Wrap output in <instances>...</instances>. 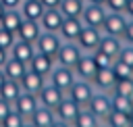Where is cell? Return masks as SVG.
Segmentation results:
<instances>
[{
	"label": "cell",
	"instance_id": "34",
	"mask_svg": "<svg viewBox=\"0 0 133 127\" xmlns=\"http://www.w3.org/2000/svg\"><path fill=\"white\" fill-rule=\"evenodd\" d=\"M15 42H17V33H12V31L0 27V48H4V50L10 52V48H12Z\"/></svg>",
	"mask_w": 133,
	"mask_h": 127
},
{
	"label": "cell",
	"instance_id": "45",
	"mask_svg": "<svg viewBox=\"0 0 133 127\" xmlns=\"http://www.w3.org/2000/svg\"><path fill=\"white\" fill-rule=\"evenodd\" d=\"M85 2H89V4H104L106 0H85Z\"/></svg>",
	"mask_w": 133,
	"mask_h": 127
},
{
	"label": "cell",
	"instance_id": "27",
	"mask_svg": "<svg viewBox=\"0 0 133 127\" xmlns=\"http://www.w3.org/2000/svg\"><path fill=\"white\" fill-rule=\"evenodd\" d=\"M102 121L89 110V108H81L79 110V115L75 117V121H73V127H98Z\"/></svg>",
	"mask_w": 133,
	"mask_h": 127
},
{
	"label": "cell",
	"instance_id": "50",
	"mask_svg": "<svg viewBox=\"0 0 133 127\" xmlns=\"http://www.w3.org/2000/svg\"><path fill=\"white\" fill-rule=\"evenodd\" d=\"M131 127H133V123H131Z\"/></svg>",
	"mask_w": 133,
	"mask_h": 127
},
{
	"label": "cell",
	"instance_id": "5",
	"mask_svg": "<svg viewBox=\"0 0 133 127\" xmlns=\"http://www.w3.org/2000/svg\"><path fill=\"white\" fill-rule=\"evenodd\" d=\"M100 40H102V29H98V27H89V25H83V29H81V33H79V37H77V46L83 50V52H94V50H98V46H100Z\"/></svg>",
	"mask_w": 133,
	"mask_h": 127
},
{
	"label": "cell",
	"instance_id": "1",
	"mask_svg": "<svg viewBox=\"0 0 133 127\" xmlns=\"http://www.w3.org/2000/svg\"><path fill=\"white\" fill-rule=\"evenodd\" d=\"M85 108H89L100 121H104L112 110V92H98L96 90Z\"/></svg>",
	"mask_w": 133,
	"mask_h": 127
},
{
	"label": "cell",
	"instance_id": "18",
	"mask_svg": "<svg viewBox=\"0 0 133 127\" xmlns=\"http://www.w3.org/2000/svg\"><path fill=\"white\" fill-rule=\"evenodd\" d=\"M91 83H94V87L98 92H112V87L116 83V75L112 73V67L110 69H98V73L94 75Z\"/></svg>",
	"mask_w": 133,
	"mask_h": 127
},
{
	"label": "cell",
	"instance_id": "12",
	"mask_svg": "<svg viewBox=\"0 0 133 127\" xmlns=\"http://www.w3.org/2000/svg\"><path fill=\"white\" fill-rule=\"evenodd\" d=\"M79 110H81V106H79L75 100H71L69 96H64V98L60 100V104L54 108V115H56L58 121H64V123H71V125H73V121H75V117L79 115Z\"/></svg>",
	"mask_w": 133,
	"mask_h": 127
},
{
	"label": "cell",
	"instance_id": "25",
	"mask_svg": "<svg viewBox=\"0 0 133 127\" xmlns=\"http://www.w3.org/2000/svg\"><path fill=\"white\" fill-rule=\"evenodd\" d=\"M21 23H23V15H21V10H17V8H6L4 17L0 19V27L8 29V31H12V33L19 31V25H21Z\"/></svg>",
	"mask_w": 133,
	"mask_h": 127
},
{
	"label": "cell",
	"instance_id": "49",
	"mask_svg": "<svg viewBox=\"0 0 133 127\" xmlns=\"http://www.w3.org/2000/svg\"><path fill=\"white\" fill-rule=\"evenodd\" d=\"M98 127H108V125H106V123H104V121H102V123H100V125H98Z\"/></svg>",
	"mask_w": 133,
	"mask_h": 127
},
{
	"label": "cell",
	"instance_id": "48",
	"mask_svg": "<svg viewBox=\"0 0 133 127\" xmlns=\"http://www.w3.org/2000/svg\"><path fill=\"white\" fill-rule=\"evenodd\" d=\"M129 117H131V123H133V108H131V112H129Z\"/></svg>",
	"mask_w": 133,
	"mask_h": 127
},
{
	"label": "cell",
	"instance_id": "23",
	"mask_svg": "<svg viewBox=\"0 0 133 127\" xmlns=\"http://www.w3.org/2000/svg\"><path fill=\"white\" fill-rule=\"evenodd\" d=\"M27 62H23V60H19V58H12V56H8V60L4 62V67H2V71H4V75L8 77V79H21L25 73H27Z\"/></svg>",
	"mask_w": 133,
	"mask_h": 127
},
{
	"label": "cell",
	"instance_id": "44",
	"mask_svg": "<svg viewBox=\"0 0 133 127\" xmlns=\"http://www.w3.org/2000/svg\"><path fill=\"white\" fill-rule=\"evenodd\" d=\"M6 79H8V77H6V75H4V71L0 69V87L4 85V81H6Z\"/></svg>",
	"mask_w": 133,
	"mask_h": 127
},
{
	"label": "cell",
	"instance_id": "37",
	"mask_svg": "<svg viewBox=\"0 0 133 127\" xmlns=\"http://www.w3.org/2000/svg\"><path fill=\"white\" fill-rule=\"evenodd\" d=\"M123 42L133 46V19L127 21V27H125V33H123Z\"/></svg>",
	"mask_w": 133,
	"mask_h": 127
},
{
	"label": "cell",
	"instance_id": "14",
	"mask_svg": "<svg viewBox=\"0 0 133 127\" xmlns=\"http://www.w3.org/2000/svg\"><path fill=\"white\" fill-rule=\"evenodd\" d=\"M64 17L58 8H46L42 19H39V25H42V31H50V33H58L60 25H62Z\"/></svg>",
	"mask_w": 133,
	"mask_h": 127
},
{
	"label": "cell",
	"instance_id": "20",
	"mask_svg": "<svg viewBox=\"0 0 133 127\" xmlns=\"http://www.w3.org/2000/svg\"><path fill=\"white\" fill-rule=\"evenodd\" d=\"M27 121H31L35 127H52V123L56 121V115H54V110H52V108H46V106H42V104H39Z\"/></svg>",
	"mask_w": 133,
	"mask_h": 127
},
{
	"label": "cell",
	"instance_id": "8",
	"mask_svg": "<svg viewBox=\"0 0 133 127\" xmlns=\"http://www.w3.org/2000/svg\"><path fill=\"white\" fill-rule=\"evenodd\" d=\"M127 21H129V19H127L123 12H108L106 19H104V25H102V33L123 37L125 27H127Z\"/></svg>",
	"mask_w": 133,
	"mask_h": 127
},
{
	"label": "cell",
	"instance_id": "22",
	"mask_svg": "<svg viewBox=\"0 0 133 127\" xmlns=\"http://www.w3.org/2000/svg\"><path fill=\"white\" fill-rule=\"evenodd\" d=\"M83 8H85V0H60L58 6L64 19H81Z\"/></svg>",
	"mask_w": 133,
	"mask_h": 127
},
{
	"label": "cell",
	"instance_id": "19",
	"mask_svg": "<svg viewBox=\"0 0 133 127\" xmlns=\"http://www.w3.org/2000/svg\"><path fill=\"white\" fill-rule=\"evenodd\" d=\"M123 46H125L123 37H116V35H106V33H102V40H100V46H98V50H102L104 54H108V56H112V58H118V54H121Z\"/></svg>",
	"mask_w": 133,
	"mask_h": 127
},
{
	"label": "cell",
	"instance_id": "38",
	"mask_svg": "<svg viewBox=\"0 0 133 127\" xmlns=\"http://www.w3.org/2000/svg\"><path fill=\"white\" fill-rule=\"evenodd\" d=\"M10 110H12V104H10V102H6V100H2V98H0V123H2V121H4V119H6V115H8V112H10Z\"/></svg>",
	"mask_w": 133,
	"mask_h": 127
},
{
	"label": "cell",
	"instance_id": "33",
	"mask_svg": "<svg viewBox=\"0 0 133 127\" xmlns=\"http://www.w3.org/2000/svg\"><path fill=\"white\" fill-rule=\"evenodd\" d=\"M25 121H27V119H25V117H21V115H19V112L12 108V110L6 115V119L0 123V127H21Z\"/></svg>",
	"mask_w": 133,
	"mask_h": 127
},
{
	"label": "cell",
	"instance_id": "42",
	"mask_svg": "<svg viewBox=\"0 0 133 127\" xmlns=\"http://www.w3.org/2000/svg\"><path fill=\"white\" fill-rule=\"evenodd\" d=\"M125 17L127 19H133V0L127 2V8H125Z\"/></svg>",
	"mask_w": 133,
	"mask_h": 127
},
{
	"label": "cell",
	"instance_id": "46",
	"mask_svg": "<svg viewBox=\"0 0 133 127\" xmlns=\"http://www.w3.org/2000/svg\"><path fill=\"white\" fill-rule=\"evenodd\" d=\"M4 12H6V8H4V4H2V2H0V19H2V17H4Z\"/></svg>",
	"mask_w": 133,
	"mask_h": 127
},
{
	"label": "cell",
	"instance_id": "7",
	"mask_svg": "<svg viewBox=\"0 0 133 127\" xmlns=\"http://www.w3.org/2000/svg\"><path fill=\"white\" fill-rule=\"evenodd\" d=\"M106 15H108V10H106L104 4H89V2H85V8H83V15H81V21H83V25H89V27H98V29H102Z\"/></svg>",
	"mask_w": 133,
	"mask_h": 127
},
{
	"label": "cell",
	"instance_id": "26",
	"mask_svg": "<svg viewBox=\"0 0 133 127\" xmlns=\"http://www.w3.org/2000/svg\"><path fill=\"white\" fill-rule=\"evenodd\" d=\"M21 92H23V90H21V83H19L17 79H6L4 85L0 87V98L6 100V102H10V104H15V100L19 98Z\"/></svg>",
	"mask_w": 133,
	"mask_h": 127
},
{
	"label": "cell",
	"instance_id": "11",
	"mask_svg": "<svg viewBox=\"0 0 133 127\" xmlns=\"http://www.w3.org/2000/svg\"><path fill=\"white\" fill-rule=\"evenodd\" d=\"M75 75H77V79H85V81H91L94 79V75L98 73V67H96V60H94V56L89 54V52H83L81 54V58L77 60V65H75Z\"/></svg>",
	"mask_w": 133,
	"mask_h": 127
},
{
	"label": "cell",
	"instance_id": "16",
	"mask_svg": "<svg viewBox=\"0 0 133 127\" xmlns=\"http://www.w3.org/2000/svg\"><path fill=\"white\" fill-rule=\"evenodd\" d=\"M46 77H42V75H37V73H33L31 69H27V73L19 79V83H21V90L23 92H29V94H39V90L46 85Z\"/></svg>",
	"mask_w": 133,
	"mask_h": 127
},
{
	"label": "cell",
	"instance_id": "39",
	"mask_svg": "<svg viewBox=\"0 0 133 127\" xmlns=\"http://www.w3.org/2000/svg\"><path fill=\"white\" fill-rule=\"evenodd\" d=\"M0 2L4 4V8H19L23 0H0Z\"/></svg>",
	"mask_w": 133,
	"mask_h": 127
},
{
	"label": "cell",
	"instance_id": "35",
	"mask_svg": "<svg viewBox=\"0 0 133 127\" xmlns=\"http://www.w3.org/2000/svg\"><path fill=\"white\" fill-rule=\"evenodd\" d=\"M127 2L129 0H106L104 6L108 12H123L125 15V8H127Z\"/></svg>",
	"mask_w": 133,
	"mask_h": 127
},
{
	"label": "cell",
	"instance_id": "21",
	"mask_svg": "<svg viewBox=\"0 0 133 127\" xmlns=\"http://www.w3.org/2000/svg\"><path fill=\"white\" fill-rule=\"evenodd\" d=\"M33 54H35V46L29 44V42H23V40H19V37H17V42H15L12 48H10V56H12V58H19V60H23V62H27V65H29V60L33 58Z\"/></svg>",
	"mask_w": 133,
	"mask_h": 127
},
{
	"label": "cell",
	"instance_id": "2",
	"mask_svg": "<svg viewBox=\"0 0 133 127\" xmlns=\"http://www.w3.org/2000/svg\"><path fill=\"white\" fill-rule=\"evenodd\" d=\"M94 92H96V87H94V83H91V81L75 79V83L71 85V90L66 92V96H69L71 100H75L81 108H85V106H87V102L91 100Z\"/></svg>",
	"mask_w": 133,
	"mask_h": 127
},
{
	"label": "cell",
	"instance_id": "4",
	"mask_svg": "<svg viewBox=\"0 0 133 127\" xmlns=\"http://www.w3.org/2000/svg\"><path fill=\"white\" fill-rule=\"evenodd\" d=\"M60 46H62V37L58 33H50V31H42V35L35 42V50L46 54V56H52L54 60H56V54H58Z\"/></svg>",
	"mask_w": 133,
	"mask_h": 127
},
{
	"label": "cell",
	"instance_id": "13",
	"mask_svg": "<svg viewBox=\"0 0 133 127\" xmlns=\"http://www.w3.org/2000/svg\"><path fill=\"white\" fill-rule=\"evenodd\" d=\"M37 106H39L37 96H35V94H29V92H21L19 98L15 100V104H12V108H15L21 117H25V119H29Z\"/></svg>",
	"mask_w": 133,
	"mask_h": 127
},
{
	"label": "cell",
	"instance_id": "6",
	"mask_svg": "<svg viewBox=\"0 0 133 127\" xmlns=\"http://www.w3.org/2000/svg\"><path fill=\"white\" fill-rule=\"evenodd\" d=\"M83 50L75 44V42H62L58 54H56V65H62V67H69V69H75L77 60L81 58Z\"/></svg>",
	"mask_w": 133,
	"mask_h": 127
},
{
	"label": "cell",
	"instance_id": "17",
	"mask_svg": "<svg viewBox=\"0 0 133 127\" xmlns=\"http://www.w3.org/2000/svg\"><path fill=\"white\" fill-rule=\"evenodd\" d=\"M81 29H83V21L81 19H64L60 29H58V35L62 37V42H77Z\"/></svg>",
	"mask_w": 133,
	"mask_h": 127
},
{
	"label": "cell",
	"instance_id": "40",
	"mask_svg": "<svg viewBox=\"0 0 133 127\" xmlns=\"http://www.w3.org/2000/svg\"><path fill=\"white\" fill-rule=\"evenodd\" d=\"M44 4V8H58L60 6V0H39Z\"/></svg>",
	"mask_w": 133,
	"mask_h": 127
},
{
	"label": "cell",
	"instance_id": "3",
	"mask_svg": "<svg viewBox=\"0 0 133 127\" xmlns=\"http://www.w3.org/2000/svg\"><path fill=\"white\" fill-rule=\"evenodd\" d=\"M75 79H77L75 71L69 69V67H62V65H56V67L52 69L50 77H48V81H50L52 85H56V87H58L60 92H64V94L71 90V85L75 83Z\"/></svg>",
	"mask_w": 133,
	"mask_h": 127
},
{
	"label": "cell",
	"instance_id": "47",
	"mask_svg": "<svg viewBox=\"0 0 133 127\" xmlns=\"http://www.w3.org/2000/svg\"><path fill=\"white\" fill-rule=\"evenodd\" d=\"M21 127H35V125H33V123H31V121H25V123H23V125H21Z\"/></svg>",
	"mask_w": 133,
	"mask_h": 127
},
{
	"label": "cell",
	"instance_id": "28",
	"mask_svg": "<svg viewBox=\"0 0 133 127\" xmlns=\"http://www.w3.org/2000/svg\"><path fill=\"white\" fill-rule=\"evenodd\" d=\"M104 123L108 127H131V117L127 112H118V110H110V115L104 119Z\"/></svg>",
	"mask_w": 133,
	"mask_h": 127
},
{
	"label": "cell",
	"instance_id": "10",
	"mask_svg": "<svg viewBox=\"0 0 133 127\" xmlns=\"http://www.w3.org/2000/svg\"><path fill=\"white\" fill-rule=\"evenodd\" d=\"M33 73H37V75H42V77H50V73H52V69L56 67V60L52 58V56H46V54H42V52H37L35 50V54H33V58L29 60V65H27Z\"/></svg>",
	"mask_w": 133,
	"mask_h": 127
},
{
	"label": "cell",
	"instance_id": "36",
	"mask_svg": "<svg viewBox=\"0 0 133 127\" xmlns=\"http://www.w3.org/2000/svg\"><path fill=\"white\" fill-rule=\"evenodd\" d=\"M118 60H123L125 65L133 67V46H131V44H125V46H123V50H121V54H118Z\"/></svg>",
	"mask_w": 133,
	"mask_h": 127
},
{
	"label": "cell",
	"instance_id": "15",
	"mask_svg": "<svg viewBox=\"0 0 133 127\" xmlns=\"http://www.w3.org/2000/svg\"><path fill=\"white\" fill-rule=\"evenodd\" d=\"M39 35H42V25H39V21H29V19H23V23L19 25L17 37L35 46V42H37V37H39Z\"/></svg>",
	"mask_w": 133,
	"mask_h": 127
},
{
	"label": "cell",
	"instance_id": "41",
	"mask_svg": "<svg viewBox=\"0 0 133 127\" xmlns=\"http://www.w3.org/2000/svg\"><path fill=\"white\" fill-rule=\"evenodd\" d=\"M8 56H10V52H8V50H4V48H0V69L4 67V62L8 60Z\"/></svg>",
	"mask_w": 133,
	"mask_h": 127
},
{
	"label": "cell",
	"instance_id": "30",
	"mask_svg": "<svg viewBox=\"0 0 133 127\" xmlns=\"http://www.w3.org/2000/svg\"><path fill=\"white\" fill-rule=\"evenodd\" d=\"M112 94L127 96V98L133 100V79H116V83L112 87Z\"/></svg>",
	"mask_w": 133,
	"mask_h": 127
},
{
	"label": "cell",
	"instance_id": "29",
	"mask_svg": "<svg viewBox=\"0 0 133 127\" xmlns=\"http://www.w3.org/2000/svg\"><path fill=\"white\" fill-rule=\"evenodd\" d=\"M133 108V100L127 98V96H118V94H112V110H118V112H131Z\"/></svg>",
	"mask_w": 133,
	"mask_h": 127
},
{
	"label": "cell",
	"instance_id": "24",
	"mask_svg": "<svg viewBox=\"0 0 133 127\" xmlns=\"http://www.w3.org/2000/svg\"><path fill=\"white\" fill-rule=\"evenodd\" d=\"M44 4L39 0H23L21 2V15L23 19H29V21H39L42 15H44Z\"/></svg>",
	"mask_w": 133,
	"mask_h": 127
},
{
	"label": "cell",
	"instance_id": "32",
	"mask_svg": "<svg viewBox=\"0 0 133 127\" xmlns=\"http://www.w3.org/2000/svg\"><path fill=\"white\" fill-rule=\"evenodd\" d=\"M91 56H94V60H96V67H98V69H110V67L114 65V60H116V58H112V56L104 54L102 50H94V52H91Z\"/></svg>",
	"mask_w": 133,
	"mask_h": 127
},
{
	"label": "cell",
	"instance_id": "31",
	"mask_svg": "<svg viewBox=\"0 0 133 127\" xmlns=\"http://www.w3.org/2000/svg\"><path fill=\"white\" fill-rule=\"evenodd\" d=\"M112 73L116 75V79H133V67H129V65H125L123 60H114V65H112Z\"/></svg>",
	"mask_w": 133,
	"mask_h": 127
},
{
	"label": "cell",
	"instance_id": "43",
	"mask_svg": "<svg viewBox=\"0 0 133 127\" xmlns=\"http://www.w3.org/2000/svg\"><path fill=\"white\" fill-rule=\"evenodd\" d=\"M52 127H73V125H71V123H64V121H58V119H56V121L52 123Z\"/></svg>",
	"mask_w": 133,
	"mask_h": 127
},
{
	"label": "cell",
	"instance_id": "9",
	"mask_svg": "<svg viewBox=\"0 0 133 127\" xmlns=\"http://www.w3.org/2000/svg\"><path fill=\"white\" fill-rule=\"evenodd\" d=\"M66 94L64 92H60L56 85H52L50 81H46V85L39 90V94H37V102L42 104V106H46V108H56L58 104H60V100L64 98Z\"/></svg>",
	"mask_w": 133,
	"mask_h": 127
}]
</instances>
